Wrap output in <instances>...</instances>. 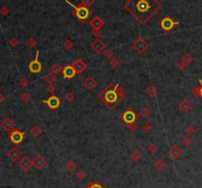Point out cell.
Segmentation results:
<instances>
[{
  "label": "cell",
  "mask_w": 202,
  "mask_h": 188,
  "mask_svg": "<svg viewBox=\"0 0 202 188\" xmlns=\"http://www.w3.org/2000/svg\"><path fill=\"white\" fill-rule=\"evenodd\" d=\"M19 167L20 169L24 171H28L31 169V167H33V161H31L27 156L23 157L19 161Z\"/></svg>",
  "instance_id": "e0dca14e"
},
{
  "label": "cell",
  "mask_w": 202,
  "mask_h": 188,
  "mask_svg": "<svg viewBox=\"0 0 202 188\" xmlns=\"http://www.w3.org/2000/svg\"><path fill=\"white\" fill-rule=\"evenodd\" d=\"M25 139V134L24 132L20 131L19 129H15L14 131H12L11 133H9V140L11 143L14 145H19L21 144Z\"/></svg>",
  "instance_id": "52a82bcc"
},
{
  "label": "cell",
  "mask_w": 202,
  "mask_h": 188,
  "mask_svg": "<svg viewBox=\"0 0 202 188\" xmlns=\"http://www.w3.org/2000/svg\"><path fill=\"white\" fill-rule=\"evenodd\" d=\"M118 65H120V61H118V59H117V58H111L110 62H108V66L111 68L117 67Z\"/></svg>",
  "instance_id": "f35d334b"
},
{
  "label": "cell",
  "mask_w": 202,
  "mask_h": 188,
  "mask_svg": "<svg viewBox=\"0 0 202 188\" xmlns=\"http://www.w3.org/2000/svg\"><path fill=\"white\" fill-rule=\"evenodd\" d=\"M117 94H118V97H120V101L123 100L124 98V97H125V91H124V89L123 88H121L120 86L118 87V89H117Z\"/></svg>",
  "instance_id": "60d3db41"
},
{
  "label": "cell",
  "mask_w": 202,
  "mask_h": 188,
  "mask_svg": "<svg viewBox=\"0 0 202 188\" xmlns=\"http://www.w3.org/2000/svg\"><path fill=\"white\" fill-rule=\"evenodd\" d=\"M178 24H180V23H178L177 21H175V20L171 18L169 15H167L166 17H164L161 20L160 23H159V26H160V28L163 30V31L171 32L172 30H173L175 26L178 25Z\"/></svg>",
  "instance_id": "5b68a950"
},
{
  "label": "cell",
  "mask_w": 202,
  "mask_h": 188,
  "mask_svg": "<svg viewBox=\"0 0 202 188\" xmlns=\"http://www.w3.org/2000/svg\"><path fill=\"white\" fill-rule=\"evenodd\" d=\"M191 95H192L193 98H200V92H199V86L197 87H194L192 90H191Z\"/></svg>",
  "instance_id": "74e56055"
},
{
  "label": "cell",
  "mask_w": 202,
  "mask_h": 188,
  "mask_svg": "<svg viewBox=\"0 0 202 188\" xmlns=\"http://www.w3.org/2000/svg\"><path fill=\"white\" fill-rule=\"evenodd\" d=\"M192 108H193L192 104L187 100H183L180 104H178V110H180L183 113H187L188 111H190Z\"/></svg>",
  "instance_id": "44dd1931"
},
{
  "label": "cell",
  "mask_w": 202,
  "mask_h": 188,
  "mask_svg": "<svg viewBox=\"0 0 202 188\" xmlns=\"http://www.w3.org/2000/svg\"><path fill=\"white\" fill-rule=\"evenodd\" d=\"M195 132H196V128H195L193 125H188L185 128V133H186V136H192V135L195 134Z\"/></svg>",
  "instance_id": "f1b7e54d"
},
{
  "label": "cell",
  "mask_w": 202,
  "mask_h": 188,
  "mask_svg": "<svg viewBox=\"0 0 202 188\" xmlns=\"http://www.w3.org/2000/svg\"><path fill=\"white\" fill-rule=\"evenodd\" d=\"M0 126H1L3 130L8 132V133H11L12 131H14L16 129L15 122L9 117H5L4 119L1 121V123H0Z\"/></svg>",
  "instance_id": "30bf717a"
},
{
  "label": "cell",
  "mask_w": 202,
  "mask_h": 188,
  "mask_svg": "<svg viewBox=\"0 0 202 188\" xmlns=\"http://www.w3.org/2000/svg\"><path fill=\"white\" fill-rule=\"evenodd\" d=\"M181 143H183L184 146L188 147L190 145V137L189 136H185L181 139Z\"/></svg>",
  "instance_id": "bcb514c9"
},
{
  "label": "cell",
  "mask_w": 202,
  "mask_h": 188,
  "mask_svg": "<svg viewBox=\"0 0 202 188\" xmlns=\"http://www.w3.org/2000/svg\"><path fill=\"white\" fill-rule=\"evenodd\" d=\"M142 130H143L144 133H149L151 130H152V125L149 123V122H144L143 124H142Z\"/></svg>",
  "instance_id": "e575fe53"
},
{
  "label": "cell",
  "mask_w": 202,
  "mask_h": 188,
  "mask_svg": "<svg viewBox=\"0 0 202 188\" xmlns=\"http://www.w3.org/2000/svg\"><path fill=\"white\" fill-rule=\"evenodd\" d=\"M65 2L67 3L68 5H70L72 8H73V11H72V14L74 15V17L79 20L80 22H85L90 18V16L92 15V11L88 7H85V6H75L73 3L69 2V0H65Z\"/></svg>",
  "instance_id": "3957f363"
},
{
  "label": "cell",
  "mask_w": 202,
  "mask_h": 188,
  "mask_svg": "<svg viewBox=\"0 0 202 188\" xmlns=\"http://www.w3.org/2000/svg\"><path fill=\"white\" fill-rule=\"evenodd\" d=\"M199 92H200V98H202V80L199 79Z\"/></svg>",
  "instance_id": "816d5d0a"
},
{
  "label": "cell",
  "mask_w": 202,
  "mask_h": 188,
  "mask_svg": "<svg viewBox=\"0 0 202 188\" xmlns=\"http://www.w3.org/2000/svg\"><path fill=\"white\" fill-rule=\"evenodd\" d=\"M130 159H131V161H136L137 163V161H139L142 159V154L138 151H134L133 153H131V155H130Z\"/></svg>",
  "instance_id": "83f0119b"
},
{
  "label": "cell",
  "mask_w": 202,
  "mask_h": 188,
  "mask_svg": "<svg viewBox=\"0 0 202 188\" xmlns=\"http://www.w3.org/2000/svg\"><path fill=\"white\" fill-rule=\"evenodd\" d=\"M46 166V161L45 160V158L42 155H38L36 156V158L33 160V167H35L36 169L41 170Z\"/></svg>",
  "instance_id": "9a60e30c"
},
{
  "label": "cell",
  "mask_w": 202,
  "mask_h": 188,
  "mask_svg": "<svg viewBox=\"0 0 202 188\" xmlns=\"http://www.w3.org/2000/svg\"><path fill=\"white\" fill-rule=\"evenodd\" d=\"M158 146H156L155 144H150L147 147V152L151 155H155L156 153H158Z\"/></svg>",
  "instance_id": "f546056e"
},
{
  "label": "cell",
  "mask_w": 202,
  "mask_h": 188,
  "mask_svg": "<svg viewBox=\"0 0 202 188\" xmlns=\"http://www.w3.org/2000/svg\"><path fill=\"white\" fill-rule=\"evenodd\" d=\"M72 65H73V67H74L76 73H77V74H82L83 72H84L86 69H87V64H86L81 58L76 59Z\"/></svg>",
  "instance_id": "2e32d148"
},
{
  "label": "cell",
  "mask_w": 202,
  "mask_h": 188,
  "mask_svg": "<svg viewBox=\"0 0 202 188\" xmlns=\"http://www.w3.org/2000/svg\"><path fill=\"white\" fill-rule=\"evenodd\" d=\"M65 169L68 172H73V171L77 169V164H76L73 160H69V161H66Z\"/></svg>",
  "instance_id": "cb8c5ba5"
},
{
  "label": "cell",
  "mask_w": 202,
  "mask_h": 188,
  "mask_svg": "<svg viewBox=\"0 0 202 188\" xmlns=\"http://www.w3.org/2000/svg\"><path fill=\"white\" fill-rule=\"evenodd\" d=\"M91 49L96 53H101V52L105 48V44L100 38L95 39L94 41L90 44Z\"/></svg>",
  "instance_id": "4fadbf2b"
},
{
  "label": "cell",
  "mask_w": 202,
  "mask_h": 188,
  "mask_svg": "<svg viewBox=\"0 0 202 188\" xmlns=\"http://www.w3.org/2000/svg\"><path fill=\"white\" fill-rule=\"evenodd\" d=\"M44 103L51 108V110H57L60 105V100L56 95H51L46 101H44Z\"/></svg>",
  "instance_id": "7c38bea8"
},
{
  "label": "cell",
  "mask_w": 202,
  "mask_h": 188,
  "mask_svg": "<svg viewBox=\"0 0 202 188\" xmlns=\"http://www.w3.org/2000/svg\"><path fill=\"white\" fill-rule=\"evenodd\" d=\"M5 98H5V95H3V94H0V104H2L3 101H5Z\"/></svg>",
  "instance_id": "f5cc1de1"
},
{
  "label": "cell",
  "mask_w": 202,
  "mask_h": 188,
  "mask_svg": "<svg viewBox=\"0 0 202 188\" xmlns=\"http://www.w3.org/2000/svg\"><path fill=\"white\" fill-rule=\"evenodd\" d=\"M192 61H193L192 55H191L190 53H188V52H186V53H184L183 55V57H181L180 61L177 63V68L180 69V71H183L185 67H187L188 65L192 63Z\"/></svg>",
  "instance_id": "9c48e42d"
},
{
  "label": "cell",
  "mask_w": 202,
  "mask_h": 188,
  "mask_svg": "<svg viewBox=\"0 0 202 188\" xmlns=\"http://www.w3.org/2000/svg\"><path fill=\"white\" fill-rule=\"evenodd\" d=\"M0 13H1L2 16H7L9 14V9L7 7H2L1 10H0Z\"/></svg>",
  "instance_id": "f907efd6"
},
{
  "label": "cell",
  "mask_w": 202,
  "mask_h": 188,
  "mask_svg": "<svg viewBox=\"0 0 202 188\" xmlns=\"http://www.w3.org/2000/svg\"><path fill=\"white\" fill-rule=\"evenodd\" d=\"M150 47V44L145 41L144 38H139L132 44V48L137 52L138 54H143L146 52L147 49Z\"/></svg>",
  "instance_id": "8992f818"
},
{
  "label": "cell",
  "mask_w": 202,
  "mask_h": 188,
  "mask_svg": "<svg viewBox=\"0 0 202 188\" xmlns=\"http://www.w3.org/2000/svg\"><path fill=\"white\" fill-rule=\"evenodd\" d=\"M62 70H63V69H62V67H61L59 63H54L51 67V72H52V73H53L54 75L60 74L61 72H62Z\"/></svg>",
  "instance_id": "4316f807"
},
{
  "label": "cell",
  "mask_w": 202,
  "mask_h": 188,
  "mask_svg": "<svg viewBox=\"0 0 202 188\" xmlns=\"http://www.w3.org/2000/svg\"><path fill=\"white\" fill-rule=\"evenodd\" d=\"M20 98H21V101H23L24 103H29V101L32 100V97L29 93H23Z\"/></svg>",
  "instance_id": "8d00e7d4"
},
{
  "label": "cell",
  "mask_w": 202,
  "mask_h": 188,
  "mask_svg": "<svg viewBox=\"0 0 202 188\" xmlns=\"http://www.w3.org/2000/svg\"><path fill=\"white\" fill-rule=\"evenodd\" d=\"M120 118L125 124H130V123L136 122L138 120V115L131 107H128L127 110H125L123 113H122Z\"/></svg>",
  "instance_id": "277c9868"
},
{
  "label": "cell",
  "mask_w": 202,
  "mask_h": 188,
  "mask_svg": "<svg viewBox=\"0 0 202 188\" xmlns=\"http://www.w3.org/2000/svg\"><path fill=\"white\" fill-rule=\"evenodd\" d=\"M29 132L34 138H38V137H39L42 134V128L39 126H38V125H34V126H33L31 129L29 130Z\"/></svg>",
  "instance_id": "7402d4cb"
},
{
  "label": "cell",
  "mask_w": 202,
  "mask_h": 188,
  "mask_svg": "<svg viewBox=\"0 0 202 188\" xmlns=\"http://www.w3.org/2000/svg\"><path fill=\"white\" fill-rule=\"evenodd\" d=\"M74 98H75L74 95L72 93H70V92L65 95V101H68V103H72V101H74Z\"/></svg>",
  "instance_id": "ee69618b"
},
{
  "label": "cell",
  "mask_w": 202,
  "mask_h": 188,
  "mask_svg": "<svg viewBox=\"0 0 202 188\" xmlns=\"http://www.w3.org/2000/svg\"><path fill=\"white\" fill-rule=\"evenodd\" d=\"M89 25L92 29H102L105 26V21L99 16H94V18L91 19Z\"/></svg>",
  "instance_id": "ac0fdd59"
},
{
  "label": "cell",
  "mask_w": 202,
  "mask_h": 188,
  "mask_svg": "<svg viewBox=\"0 0 202 188\" xmlns=\"http://www.w3.org/2000/svg\"><path fill=\"white\" fill-rule=\"evenodd\" d=\"M183 154V150H181L180 148L177 146V145H173V146L170 148L169 152H168L169 157H170L171 159H173V160H177L178 158H180V156Z\"/></svg>",
  "instance_id": "5bb4252c"
},
{
  "label": "cell",
  "mask_w": 202,
  "mask_h": 188,
  "mask_svg": "<svg viewBox=\"0 0 202 188\" xmlns=\"http://www.w3.org/2000/svg\"><path fill=\"white\" fill-rule=\"evenodd\" d=\"M7 157L9 158L10 161H13V163H15V161H19L20 158H22V152L20 151L16 146L12 147L11 149L7 152Z\"/></svg>",
  "instance_id": "8fae6325"
},
{
  "label": "cell",
  "mask_w": 202,
  "mask_h": 188,
  "mask_svg": "<svg viewBox=\"0 0 202 188\" xmlns=\"http://www.w3.org/2000/svg\"><path fill=\"white\" fill-rule=\"evenodd\" d=\"M154 167H155V169H156L157 170L163 171L164 169H167V163H166V161H163V160L159 159V160H157L154 163Z\"/></svg>",
  "instance_id": "603a6c76"
},
{
  "label": "cell",
  "mask_w": 202,
  "mask_h": 188,
  "mask_svg": "<svg viewBox=\"0 0 202 188\" xmlns=\"http://www.w3.org/2000/svg\"><path fill=\"white\" fill-rule=\"evenodd\" d=\"M46 91H48V93H49V94H54L56 91V88L53 84H49L48 89H46Z\"/></svg>",
  "instance_id": "7dc6e473"
},
{
  "label": "cell",
  "mask_w": 202,
  "mask_h": 188,
  "mask_svg": "<svg viewBox=\"0 0 202 188\" xmlns=\"http://www.w3.org/2000/svg\"><path fill=\"white\" fill-rule=\"evenodd\" d=\"M102 29H93L92 30V35L94 36L95 38H99L102 36Z\"/></svg>",
  "instance_id": "ab89813d"
},
{
  "label": "cell",
  "mask_w": 202,
  "mask_h": 188,
  "mask_svg": "<svg viewBox=\"0 0 202 188\" xmlns=\"http://www.w3.org/2000/svg\"><path fill=\"white\" fill-rule=\"evenodd\" d=\"M150 114H151L150 110H149L147 107L142 108L141 111H140V115H141V117H142V118H144V119H146V118H148L149 116H150Z\"/></svg>",
  "instance_id": "836d02e7"
},
{
  "label": "cell",
  "mask_w": 202,
  "mask_h": 188,
  "mask_svg": "<svg viewBox=\"0 0 202 188\" xmlns=\"http://www.w3.org/2000/svg\"><path fill=\"white\" fill-rule=\"evenodd\" d=\"M120 87L118 84H112L110 83L105 86V88L100 92L98 95L99 100L102 101L105 104V107L110 110H114L117 105L120 103V97L117 94V89Z\"/></svg>",
  "instance_id": "7a4b0ae2"
},
{
  "label": "cell",
  "mask_w": 202,
  "mask_h": 188,
  "mask_svg": "<svg viewBox=\"0 0 202 188\" xmlns=\"http://www.w3.org/2000/svg\"><path fill=\"white\" fill-rule=\"evenodd\" d=\"M39 51L37 50L36 51V58L30 62V64H29V70L31 71L32 73H35V74L39 73L42 69V65L39 60Z\"/></svg>",
  "instance_id": "ba28073f"
},
{
  "label": "cell",
  "mask_w": 202,
  "mask_h": 188,
  "mask_svg": "<svg viewBox=\"0 0 202 188\" xmlns=\"http://www.w3.org/2000/svg\"><path fill=\"white\" fill-rule=\"evenodd\" d=\"M63 47L67 49V50H71V49L74 47V42L72 41L71 39H66L63 42Z\"/></svg>",
  "instance_id": "d6a6232c"
},
{
  "label": "cell",
  "mask_w": 202,
  "mask_h": 188,
  "mask_svg": "<svg viewBox=\"0 0 202 188\" xmlns=\"http://www.w3.org/2000/svg\"><path fill=\"white\" fill-rule=\"evenodd\" d=\"M62 74H63V77L65 79L70 80V79L73 78L77 73H76L73 65H67V66H65L63 68V70H62Z\"/></svg>",
  "instance_id": "d6986e66"
},
{
  "label": "cell",
  "mask_w": 202,
  "mask_h": 188,
  "mask_svg": "<svg viewBox=\"0 0 202 188\" xmlns=\"http://www.w3.org/2000/svg\"><path fill=\"white\" fill-rule=\"evenodd\" d=\"M26 45H27L28 48H34L36 47V45H37V41H36L34 38H30L27 39V41H26Z\"/></svg>",
  "instance_id": "4dcf8cb0"
},
{
  "label": "cell",
  "mask_w": 202,
  "mask_h": 188,
  "mask_svg": "<svg viewBox=\"0 0 202 188\" xmlns=\"http://www.w3.org/2000/svg\"><path fill=\"white\" fill-rule=\"evenodd\" d=\"M127 128L129 129V131L134 132L135 130L137 129V126H136V124H135V123H130V124H127Z\"/></svg>",
  "instance_id": "681fc988"
},
{
  "label": "cell",
  "mask_w": 202,
  "mask_h": 188,
  "mask_svg": "<svg viewBox=\"0 0 202 188\" xmlns=\"http://www.w3.org/2000/svg\"><path fill=\"white\" fill-rule=\"evenodd\" d=\"M83 86H84L87 90L91 91L94 88L97 87V80H96L93 76H89V77L86 78L84 82H83Z\"/></svg>",
  "instance_id": "ffe728a7"
},
{
  "label": "cell",
  "mask_w": 202,
  "mask_h": 188,
  "mask_svg": "<svg viewBox=\"0 0 202 188\" xmlns=\"http://www.w3.org/2000/svg\"><path fill=\"white\" fill-rule=\"evenodd\" d=\"M145 93H146L149 97L154 98L155 95H157V93H158V89L155 87L154 85H149L148 87L146 88V90H145Z\"/></svg>",
  "instance_id": "d4e9b609"
},
{
  "label": "cell",
  "mask_w": 202,
  "mask_h": 188,
  "mask_svg": "<svg viewBox=\"0 0 202 188\" xmlns=\"http://www.w3.org/2000/svg\"><path fill=\"white\" fill-rule=\"evenodd\" d=\"M84 188H104V187H102L101 184H99L98 182H91V183H88Z\"/></svg>",
  "instance_id": "b9f144b4"
},
{
  "label": "cell",
  "mask_w": 202,
  "mask_h": 188,
  "mask_svg": "<svg viewBox=\"0 0 202 188\" xmlns=\"http://www.w3.org/2000/svg\"><path fill=\"white\" fill-rule=\"evenodd\" d=\"M96 0H80V3L82 6H85V7L90 8L91 6L94 4Z\"/></svg>",
  "instance_id": "d590c367"
},
{
  "label": "cell",
  "mask_w": 202,
  "mask_h": 188,
  "mask_svg": "<svg viewBox=\"0 0 202 188\" xmlns=\"http://www.w3.org/2000/svg\"><path fill=\"white\" fill-rule=\"evenodd\" d=\"M123 7L139 24L145 25L160 11L162 4L159 0H127Z\"/></svg>",
  "instance_id": "6da1fadb"
},
{
  "label": "cell",
  "mask_w": 202,
  "mask_h": 188,
  "mask_svg": "<svg viewBox=\"0 0 202 188\" xmlns=\"http://www.w3.org/2000/svg\"><path fill=\"white\" fill-rule=\"evenodd\" d=\"M9 44L11 45L12 47H16L19 44V39H17L16 38H11L9 39Z\"/></svg>",
  "instance_id": "7bdbcfd3"
},
{
  "label": "cell",
  "mask_w": 202,
  "mask_h": 188,
  "mask_svg": "<svg viewBox=\"0 0 202 188\" xmlns=\"http://www.w3.org/2000/svg\"><path fill=\"white\" fill-rule=\"evenodd\" d=\"M20 86H21L22 88H27L29 86V80L27 78H22L21 80H20Z\"/></svg>",
  "instance_id": "f6af8a7d"
},
{
  "label": "cell",
  "mask_w": 202,
  "mask_h": 188,
  "mask_svg": "<svg viewBox=\"0 0 202 188\" xmlns=\"http://www.w3.org/2000/svg\"><path fill=\"white\" fill-rule=\"evenodd\" d=\"M45 81L48 85L49 84H53L54 82L56 81V75H54L52 72H48V73H46L45 75Z\"/></svg>",
  "instance_id": "484cf974"
},
{
  "label": "cell",
  "mask_w": 202,
  "mask_h": 188,
  "mask_svg": "<svg viewBox=\"0 0 202 188\" xmlns=\"http://www.w3.org/2000/svg\"><path fill=\"white\" fill-rule=\"evenodd\" d=\"M105 56L107 58H111L114 56V51L111 50V49H107V50L105 51Z\"/></svg>",
  "instance_id": "c3c4849f"
},
{
  "label": "cell",
  "mask_w": 202,
  "mask_h": 188,
  "mask_svg": "<svg viewBox=\"0 0 202 188\" xmlns=\"http://www.w3.org/2000/svg\"><path fill=\"white\" fill-rule=\"evenodd\" d=\"M76 177L79 180H85L86 177H87V173L84 169H79L77 172H76Z\"/></svg>",
  "instance_id": "1f68e13d"
}]
</instances>
